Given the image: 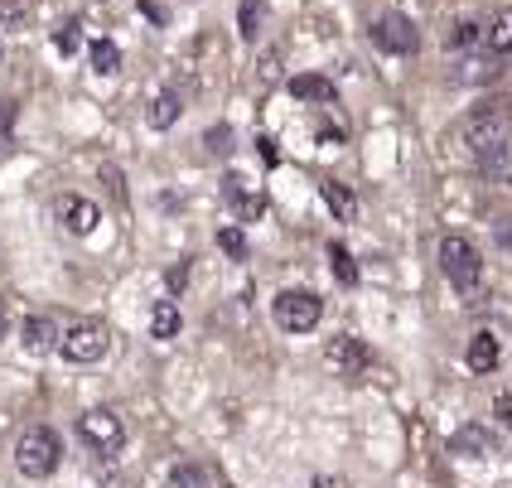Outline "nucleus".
Listing matches in <instances>:
<instances>
[{"instance_id": "nucleus-1", "label": "nucleus", "mask_w": 512, "mask_h": 488, "mask_svg": "<svg viewBox=\"0 0 512 488\" xmlns=\"http://www.w3.org/2000/svg\"><path fill=\"white\" fill-rule=\"evenodd\" d=\"M440 271L450 276V286L455 290H474L479 286V276H484V257H479V247H474L469 237L450 232V237L440 242Z\"/></svg>"}, {"instance_id": "nucleus-2", "label": "nucleus", "mask_w": 512, "mask_h": 488, "mask_svg": "<svg viewBox=\"0 0 512 488\" xmlns=\"http://www.w3.org/2000/svg\"><path fill=\"white\" fill-rule=\"evenodd\" d=\"M512 136V112L508 107H479V112H469L464 116V126H459V141L469 145L474 155H484L488 145H498V141H508Z\"/></svg>"}, {"instance_id": "nucleus-3", "label": "nucleus", "mask_w": 512, "mask_h": 488, "mask_svg": "<svg viewBox=\"0 0 512 488\" xmlns=\"http://www.w3.org/2000/svg\"><path fill=\"white\" fill-rule=\"evenodd\" d=\"M58 435L54 431H25L15 440V469L25 474V479H49L58 469Z\"/></svg>"}, {"instance_id": "nucleus-4", "label": "nucleus", "mask_w": 512, "mask_h": 488, "mask_svg": "<svg viewBox=\"0 0 512 488\" xmlns=\"http://www.w3.org/2000/svg\"><path fill=\"white\" fill-rule=\"evenodd\" d=\"M271 315L281 324L285 334H310L319 315H324V300L314 295V290H281L276 300H271Z\"/></svg>"}, {"instance_id": "nucleus-5", "label": "nucleus", "mask_w": 512, "mask_h": 488, "mask_svg": "<svg viewBox=\"0 0 512 488\" xmlns=\"http://www.w3.org/2000/svg\"><path fill=\"white\" fill-rule=\"evenodd\" d=\"M58 353L68 363H97L107 353V329L102 324H68L63 339H58Z\"/></svg>"}, {"instance_id": "nucleus-6", "label": "nucleus", "mask_w": 512, "mask_h": 488, "mask_svg": "<svg viewBox=\"0 0 512 488\" xmlns=\"http://www.w3.org/2000/svg\"><path fill=\"white\" fill-rule=\"evenodd\" d=\"M78 435H83V440L92 445V450H97V455H116V450L126 445V431H121V421H116L112 411H102V406L78 416Z\"/></svg>"}, {"instance_id": "nucleus-7", "label": "nucleus", "mask_w": 512, "mask_h": 488, "mask_svg": "<svg viewBox=\"0 0 512 488\" xmlns=\"http://www.w3.org/2000/svg\"><path fill=\"white\" fill-rule=\"evenodd\" d=\"M372 44L387 49V54H416L421 49V34H416V25L406 15H382L372 25Z\"/></svg>"}, {"instance_id": "nucleus-8", "label": "nucleus", "mask_w": 512, "mask_h": 488, "mask_svg": "<svg viewBox=\"0 0 512 488\" xmlns=\"http://www.w3.org/2000/svg\"><path fill=\"white\" fill-rule=\"evenodd\" d=\"M329 363H334V373L339 377H363L368 373V363H372V353L363 348V339H353V334H339L334 344H329Z\"/></svg>"}, {"instance_id": "nucleus-9", "label": "nucleus", "mask_w": 512, "mask_h": 488, "mask_svg": "<svg viewBox=\"0 0 512 488\" xmlns=\"http://www.w3.org/2000/svg\"><path fill=\"white\" fill-rule=\"evenodd\" d=\"M223 199L237 208V218H242V223H256V218L266 213V199H261V189H252V184H247L242 174H228V179H223Z\"/></svg>"}, {"instance_id": "nucleus-10", "label": "nucleus", "mask_w": 512, "mask_h": 488, "mask_svg": "<svg viewBox=\"0 0 512 488\" xmlns=\"http://www.w3.org/2000/svg\"><path fill=\"white\" fill-rule=\"evenodd\" d=\"M58 223L73 232V237H87V232L102 223V213H97V203H92V199H78V194H68V199L58 203Z\"/></svg>"}, {"instance_id": "nucleus-11", "label": "nucleus", "mask_w": 512, "mask_h": 488, "mask_svg": "<svg viewBox=\"0 0 512 488\" xmlns=\"http://www.w3.org/2000/svg\"><path fill=\"white\" fill-rule=\"evenodd\" d=\"M479 170H484V179H493V184H512V136L498 145H488L484 155H479Z\"/></svg>"}, {"instance_id": "nucleus-12", "label": "nucleus", "mask_w": 512, "mask_h": 488, "mask_svg": "<svg viewBox=\"0 0 512 488\" xmlns=\"http://www.w3.org/2000/svg\"><path fill=\"white\" fill-rule=\"evenodd\" d=\"M58 339H63V334L54 329V319H39V315L25 319V329H20V344H25L29 353H54Z\"/></svg>"}, {"instance_id": "nucleus-13", "label": "nucleus", "mask_w": 512, "mask_h": 488, "mask_svg": "<svg viewBox=\"0 0 512 488\" xmlns=\"http://www.w3.org/2000/svg\"><path fill=\"white\" fill-rule=\"evenodd\" d=\"M484 44L493 54H512V5L493 10V20L484 25Z\"/></svg>"}, {"instance_id": "nucleus-14", "label": "nucleus", "mask_w": 512, "mask_h": 488, "mask_svg": "<svg viewBox=\"0 0 512 488\" xmlns=\"http://www.w3.org/2000/svg\"><path fill=\"white\" fill-rule=\"evenodd\" d=\"M179 112H184L179 92H155V102H150V112H145V121H150L155 131H170L174 121H179Z\"/></svg>"}, {"instance_id": "nucleus-15", "label": "nucleus", "mask_w": 512, "mask_h": 488, "mask_svg": "<svg viewBox=\"0 0 512 488\" xmlns=\"http://www.w3.org/2000/svg\"><path fill=\"white\" fill-rule=\"evenodd\" d=\"M319 194H324L329 213H334L339 223H353V218H358V199H353V189H348V184H334V179H329Z\"/></svg>"}, {"instance_id": "nucleus-16", "label": "nucleus", "mask_w": 512, "mask_h": 488, "mask_svg": "<svg viewBox=\"0 0 512 488\" xmlns=\"http://www.w3.org/2000/svg\"><path fill=\"white\" fill-rule=\"evenodd\" d=\"M290 92H295L300 102H334V83H329V78H319V73H300V78H290Z\"/></svg>"}, {"instance_id": "nucleus-17", "label": "nucleus", "mask_w": 512, "mask_h": 488, "mask_svg": "<svg viewBox=\"0 0 512 488\" xmlns=\"http://www.w3.org/2000/svg\"><path fill=\"white\" fill-rule=\"evenodd\" d=\"M469 368L474 373H493L498 368V339L493 334H474L469 339Z\"/></svg>"}, {"instance_id": "nucleus-18", "label": "nucleus", "mask_w": 512, "mask_h": 488, "mask_svg": "<svg viewBox=\"0 0 512 488\" xmlns=\"http://www.w3.org/2000/svg\"><path fill=\"white\" fill-rule=\"evenodd\" d=\"M150 334H155V339H174V334H179V305H174V300H160V305L150 310Z\"/></svg>"}, {"instance_id": "nucleus-19", "label": "nucleus", "mask_w": 512, "mask_h": 488, "mask_svg": "<svg viewBox=\"0 0 512 488\" xmlns=\"http://www.w3.org/2000/svg\"><path fill=\"white\" fill-rule=\"evenodd\" d=\"M455 450L459 455H493V435L484 426H464V431H455Z\"/></svg>"}, {"instance_id": "nucleus-20", "label": "nucleus", "mask_w": 512, "mask_h": 488, "mask_svg": "<svg viewBox=\"0 0 512 488\" xmlns=\"http://www.w3.org/2000/svg\"><path fill=\"white\" fill-rule=\"evenodd\" d=\"M455 78L459 83H493V78H498V63H493V58H464Z\"/></svg>"}, {"instance_id": "nucleus-21", "label": "nucleus", "mask_w": 512, "mask_h": 488, "mask_svg": "<svg viewBox=\"0 0 512 488\" xmlns=\"http://www.w3.org/2000/svg\"><path fill=\"white\" fill-rule=\"evenodd\" d=\"M92 68H97L102 78L121 73V49H116L112 39H97V44H92Z\"/></svg>"}, {"instance_id": "nucleus-22", "label": "nucleus", "mask_w": 512, "mask_h": 488, "mask_svg": "<svg viewBox=\"0 0 512 488\" xmlns=\"http://www.w3.org/2000/svg\"><path fill=\"white\" fill-rule=\"evenodd\" d=\"M329 266H334L339 286H358V266H353V257H348V247H329Z\"/></svg>"}, {"instance_id": "nucleus-23", "label": "nucleus", "mask_w": 512, "mask_h": 488, "mask_svg": "<svg viewBox=\"0 0 512 488\" xmlns=\"http://www.w3.org/2000/svg\"><path fill=\"white\" fill-rule=\"evenodd\" d=\"M261 15H266V5H261V0H242V10H237V29H242V39H256Z\"/></svg>"}, {"instance_id": "nucleus-24", "label": "nucleus", "mask_w": 512, "mask_h": 488, "mask_svg": "<svg viewBox=\"0 0 512 488\" xmlns=\"http://www.w3.org/2000/svg\"><path fill=\"white\" fill-rule=\"evenodd\" d=\"M78 44H83V25H78V20H63V25L54 29V49L58 54H73Z\"/></svg>"}, {"instance_id": "nucleus-25", "label": "nucleus", "mask_w": 512, "mask_h": 488, "mask_svg": "<svg viewBox=\"0 0 512 488\" xmlns=\"http://www.w3.org/2000/svg\"><path fill=\"white\" fill-rule=\"evenodd\" d=\"M450 44H455V49H474V44H484V25H474V20H459V25L450 29Z\"/></svg>"}, {"instance_id": "nucleus-26", "label": "nucleus", "mask_w": 512, "mask_h": 488, "mask_svg": "<svg viewBox=\"0 0 512 488\" xmlns=\"http://www.w3.org/2000/svg\"><path fill=\"white\" fill-rule=\"evenodd\" d=\"M218 247H223L228 257H237V261L247 257V237H242L237 228H223V232H218Z\"/></svg>"}, {"instance_id": "nucleus-27", "label": "nucleus", "mask_w": 512, "mask_h": 488, "mask_svg": "<svg viewBox=\"0 0 512 488\" xmlns=\"http://www.w3.org/2000/svg\"><path fill=\"white\" fill-rule=\"evenodd\" d=\"M281 78V49H266V58H261V87H271Z\"/></svg>"}, {"instance_id": "nucleus-28", "label": "nucleus", "mask_w": 512, "mask_h": 488, "mask_svg": "<svg viewBox=\"0 0 512 488\" xmlns=\"http://www.w3.org/2000/svg\"><path fill=\"white\" fill-rule=\"evenodd\" d=\"M203 141H208V150H213V155H228V150H232V131H228V126H213Z\"/></svg>"}, {"instance_id": "nucleus-29", "label": "nucleus", "mask_w": 512, "mask_h": 488, "mask_svg": "<svg viewBox=\"0 0 512 488\" xmlns=\"http://www.w3.org/2000/svg\"><path fill=\"white\" fill-rule=\"evenodd\" d=\"M493 416H498V421H503V426L512 431V392H503V397L493 402Z\"/></svg>"}, {"instance_id": "nucleus-30", "label": "nucleus", "mask_w": 512, "mask_h": 488, "mask_svg": "<svg viewBox=\"0 0 512 488\" xmlns=\"http://www.w3.org/2000/svg\"><path fill=\"white\" fill-rule=\"evenodd\" d=\"M498 247H503V252H512V218H503V223H498Z\"/></svg>"}, {"instance_id": "nucleus-31", "label": "nucleus", "mask_w": 512, "mask_h": 488, "mask_svg": "<svg viewBox=\"0 0 512 488\" xmlns=\"http://www.w3.org/2000/svg\"><path fill=\"white\" fill-rule=\"evenodd\" d=\"M165 281H170V290H184V281H189V266H174Z\"/></svg>"}, {"instance_id": "nucleus-32", "label": "nucleus", "mask_w": 512, "mask_h": 488, "mask_svg": "<svg viewBox=\"0 0 512 488\" xmlns=\"http://www.w3.org/2000/svg\"><path fill=\"white\" fill-rule=\"evenodd\" d=\"M0 10H5V15H25L29 0H0Z\"/></svg>"}, {"instance_id": "nucleus-33", "label": "nucleus", "mask_w": 512, "mask_h": 488, "mask_svg": "<svg viewBox=\"0 0 512 488\" xmlns=\"http://www.w3.org/2000/svg\"><path fill=\"white\" fill-rule=\"evenodd\" d=\"M314 488H339V484H329V479H314Z\"/></svg>"}, {"instance_id": "nucleus-34", "label": "nucleus", "mask_w": 512, "mask_h": 488, "mask_svg": "<svg viewBox=\"0 0 512 488\" xmlns=\"http://www.w3.org/2000/svg\"><path fill=\"white\" fill-rule=\"evenodd\" d=\"M0 334H5V310H0Z\"/></svg>"}, {"instance_id": "nucleus-35", "label": "nucleus", "mask_w": 512, "mask_h": 488, "mask_svg": "<svg viewBox=\"0 0 512 488\" xmlns=\"http://www.w3.org/2000/svg\"><path fill=\"white\" fill-rule=\"evenodd\" d=\"M0 58H5V44H0Z\"/></svg>"}]
</instances>
